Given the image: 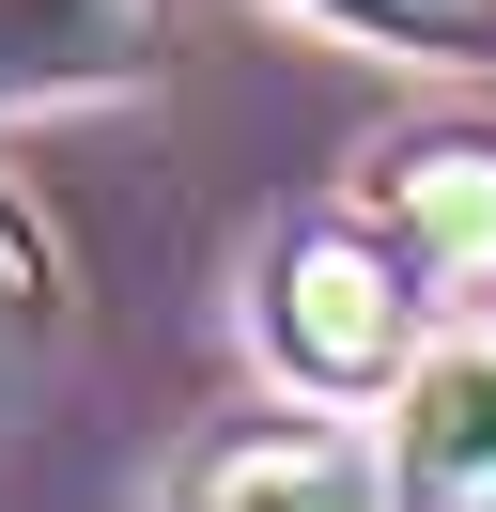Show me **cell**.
<instances>
[{"label": "cell", "instance_id": "1", "mask_svg": "<svg viewBox=\"0 0 496 512\" xmlns=\"http://www.w3.org/2000/svg\"><path fill=\"white\" fill-rule=\"evenodd\" d=\"M403 326H419V280H403V249L388 233H295L279 249V280H264V342H279V373L295 388H388L403 373Z\"/></svg>", "mask_w": 496, "mask_h": 512}, {"label": "cell", "instance_id": "2", "mask_svg": "<svg viewBox=\"0 0 496 512\" xmlns=\"http://www.w3.org/2000/svg\"><path fill=\"white\" fill-rule=\"evenodd\" d=\"M388 497L434 512H496V311L450 326L434 357H403V404H388Z\"/></svg>", "mask_w": 496, "mask_h": 512}, {"label": "cell", "instance_id": "3", "mask_svg": "<svg viewBox=\"0 0 496 512\" xmlns=\"http://www.w3.org/2000/svg\"><path fill=\"white\" fill-rule=\"evenodd\" d=\"M372 218H388L403 280L481 295V280H496V140H419V156H388Z\"/></svg>", "mask_w": 496, "mask_h": 512}, {"label": "cell", "instance_id": "4", "mask_svg": "<svg viewBox=\"0 0 496 512\" xmlns=\"http://www.w3.org/2000/svg\"><path fill=\"white\" fill-rule=\"evenodd\" d=\"M155 32V0H0V109L16 94H78V78H124Z\"/></svg>", "mask_w": 496, "mask_h": 512}, {"label": "cell", "instance_id": "5", "mask_svg": "<svg viewBox=\"0 0 496 512\" xmlns=\"http://www.w3.org/2000/svg\"><path fill=\"white\" fill-rule=\"evenodd\" d=\"M186 497H372V466L341 435H264V450H217Z\"/></svg>", "mask_w": 496, "mask_h": 512}, {"label": "cell", "instance_id": "6", "mask_svg": "<svg viewBox=\"0 0 496 512\" xmlns=\"http://www.w3.org/2000/svg\"><path fill=\"white\" fill-rule=\"evenodd\" d=\"M47 326H62V280H47V233L0 202V419H16V388H31V357H47Z\"/></svg>", "mask_w": 496, "mask_h": 512}, {"label": "cell", "instance_id": "7", "mask_svg": "<svg viewBox=\"0 0 496 512\" xmlns=\"http://www.w3.org/2000/svg\"><path fill=\"white\" fill-rule=\"evenodd\" d=\"M372 47H419V63H496V0H310Z\"/></svg>", "mask_w": 496, "mask_h": 512}]
</instances>
